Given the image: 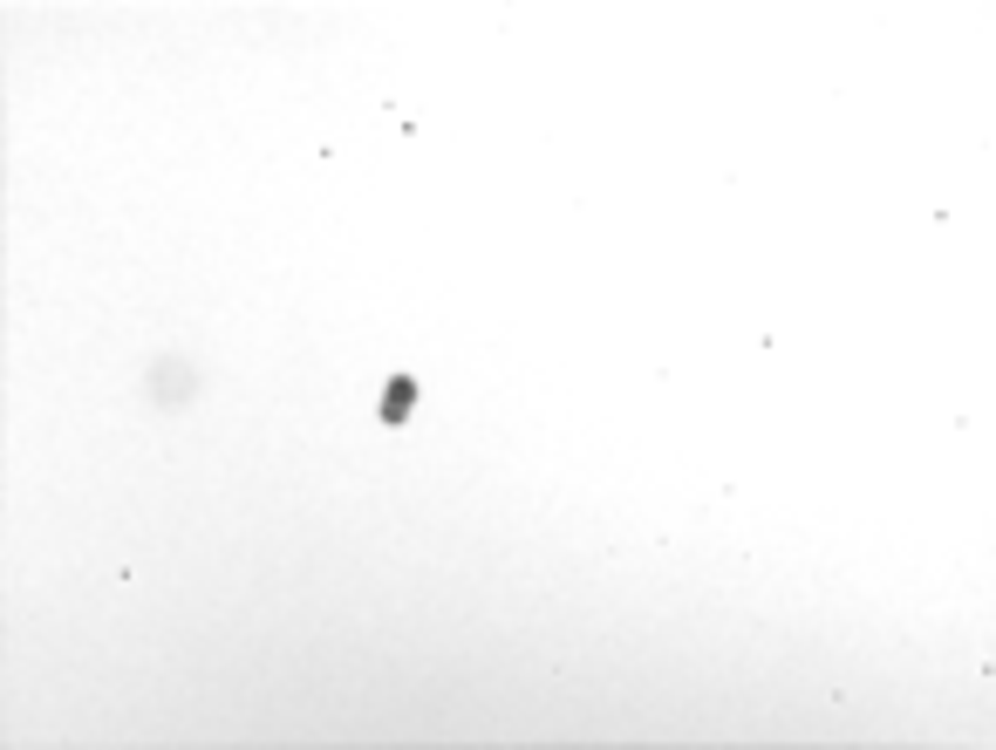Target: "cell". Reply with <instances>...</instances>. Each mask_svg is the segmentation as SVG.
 <instances>
[{"label": "cell", "mask_w": 996, "mask_h": 750, "mask_svg": "<svg viewBox=\"0 0 996 750\" xmlns=\"http://www.w3.org/2000/svg\"><path fill=\"white\" fill-rule=\"evenodd\" d=\"M410 403H417V382H410V375H396V382L383 389V423H403Z\"/></svg>", "instance_id": "obj_1"}]
</instances>
